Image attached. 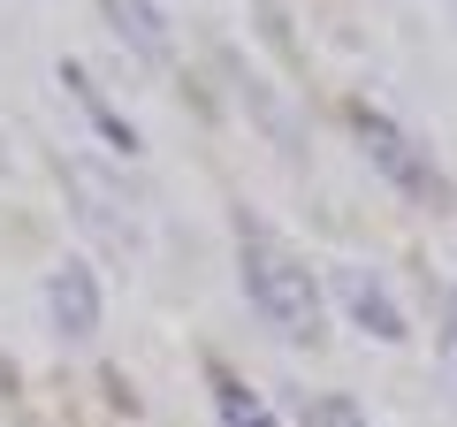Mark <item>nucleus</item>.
Wrapping results in <instances>:
<instances>
[{"mask_svg":"<svg viewBox=\"0 0 457 427\" xmlns=\"http://www.w3.org/2000/svg\"><path fill=\"white\" fill-rule=\"evenodd\" d=\"M46 321H54L62 344H92V336H99V321H107V290H99L92 260H62L46 275Z\"/></svg>","mask_w":457,"mask_h":427,"instance_id":"obj_5","label":"nucleus"},{"mask_svg":"<svg viewBox=\"0 0 457 427\" xmlns=\"http://www.w3.org/2000/svg\"><path fill=\"white\" fill-rule=\"evenodd\" d=\"M62 84H69V92H77V107H84V115H92V130L107 138V146L122 153V161H130V153H137V130H130V122H122V115H114V107H107V99L92 92V84H84V69H77V62H62Z\"/></svg>","mask_w":457,"mask_h":427,"instance_id":"obj_8","label":"nucleus"},{"mask_svg":"<svg viewBox=\"0 0 457 427\" xmlns=\"http://www.w3.org/2000/svg\"><path fill=\"white\" fill-rule=\"evenodd\" d=\"M328 282V313H343L359 336H374V344H411V313L396 306V290L374 275V267H336Z\"/></svg>","mask_w":457,"mask_h":427,"instance_id":"obj_3","label":"nucleus"},{"mask_svg":"<svg viewBox=\"0 0 457 427\" xmlns=\"http://www.w3.org/2000/svg\"><path fill=\"white\" fill-rule=\"evenodd\" d=\"M351 138H359V153L381 168V183L389 191H404V198H450V183H442V168H435V153L420 146V138L404 130V122L389 115V107H374V99H351Z\"/></svg>","mask_w":457,"mask_h":427,"instance_id":"obj_2","label":"nucleus"},{"mask_svg":"<svg viewBox=\"0 0 457 427\" xmlns=\"http://www.w3.org/2000/svg\"><path fill=\"white\" fill-rule=\"evenodd\" d=\"M99 23L122 38V54H137L145 69H168L176 62V31H168V8L161 0H92Z\"/></svg>","mask_w":457,"mask_h":427,"instance_id":"obj_6","label":"nucleus"},{"mask_svg":"<svg viewBox=\"0 0 457 427\" xmlns=\"http://www.w3.org/2000/svg\"><path fill=\"white\" fill-rule=\"evenodd\" d=\"M305 427H374L351 397H305Z\"/></svg>","mask_w":457,"mask_h":427,"instance_id":"obj_9","label":"nucleus"},{"mask_svg":"<svg viewBox=\"0 0 457 427\" xmlns=\"http://www.w3.org/2000/svg\"><path fill=\"white\" fill-rule=\"evenodd\" d=\"M442 366H450V381H457V290H450V321H442Z\"/></svg>","mask_w":457,"mask_h":427,"instance_id":"obj_10","label":"nucleus"},{"mask_svg":"<svg viewBox=\"0 0 457 427\" xmlns=\"http://www.w3.org/2000/svg\"><path fill=\"white\" fill-rule=\"evenodd\" d=\"M237 275H245V297L282 344H320L328 336V282L312 275L305 252H290L267 222H237Z\"/></svg>","mask_w":457,"mask_h":427,"instance_id":"obj_1","label":"nucleus"},{"mask_svg":"<svg viewBox=\"0 0 457 427\" xmlns=\"http://www.w3.org/2000/svg\"><path fill=\"white\" fill-rule=\"evenodd\" d=\"M62 176H69V206H77V222H84V230L130 252V245H137V214H130V198L114 191V176H107V168H99V161H84V153H69V161H62Z\"/></svg>","mask_w":457,"mask_h":427,"instance_id":"obj_4","label":"nucleus"},{"mask_svg":"<svg viewBox=\"0 0 457 427\" xmlns=\"http://www.w3.org/2000/svg\"><path fill=\"white\" fill-rule=\"evenodd\" d=\"M206 397H213V420H221V427H282L275 405H267V397L252 389L237 366H221V359L206 366Z\"/></svg>","mask_w":457,"mask_h":427,"instance_id":"obj_7","label":"nucleus"}]
</instances>
